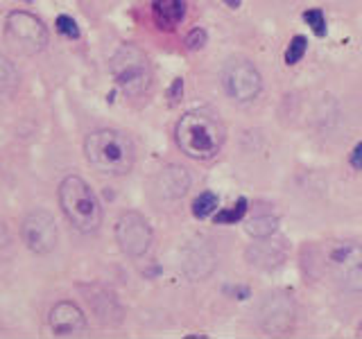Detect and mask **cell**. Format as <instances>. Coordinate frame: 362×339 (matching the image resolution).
I'll use <instances>...</instances> for the list:
<instances>
[{"label": "cell", "mask_w": 362, "mask_h": 339, "mask_svg": "<svg viewBox=\"0 0 362 339\" xmlns=\"http://www.w3.org/2000/svg\"><path fill=\"white\" fill-rule=\"evenodd\" d=\"M5 41L18 54H37L48 45V30L30 11H9L5 18Z\"/></svg>", "instance_id": "cell-5"}, {"label": "cell", "mask_w": 362, "mask_h": 339, "mask_svg": "<svg viewBox=\"0 0 362 339\" xmlns=\"http://www.w3.org/2000/svg\"><path fill=\"white\" fill-rule=\"evenodd\" d=\"M218 206H220L218 195L211 190H204L202 195L192 201V215H195L197 220H206V218H211V215L218 213Z\"/></svg>", "instance_id": "cell-16"}, {"label": "cell", "mask_w": 362, "mask_h": 339, "mask_svg": "<svg viewBox=\"0 0 362 339\" xmlns=\"http://www.w3.org/2000/svg\"><path fill=\"white\" fill-rule=\"evenodd\" d=\"M175 138L179 150L195 161H209L222 150L224 133L220 124L202 111H190L177 122Z\"/></svg>", "instance_id": "cell-2"}, {"label": "cell", "mask_w": 362, "mask_h": 339, "mask_svg": "<svg viewBox=\"0 0 362 339\" xmlns=\"http://www.w3.org/2000/svg\"><path fill=\"white\" fill-rule=\"evenodd\" d=\"M279 229V218L269 213H260V215H254V218H249L245 222V231L254 237V240H265V237H272Z\"/></svg>", "instance_id": "cell-15"}, {"label": "cell", "mask_w": 362, "mask_h": 339, "mask_svg": "<svg viewBox=\"0 0 362 339\" xmlns=\"http://www.w3.org/2000/svg\"><path fill=\"white\" fill-rule=\"evenodd\" d=\"M25 3H32V0H25Z\"/></svg>", "instance_id": "cell-26"}, {"label": "cell", "mask_w": 362, "mask_h": 339, "mask_svg": "<svg viewBox=\"0 0 362 339\" xmlns=\"http://www.w3.org/2000/svg\"><path fill=\"white\" fill-rule=\"evenodd\" d=\"M204 45H206V32H204L202 28L190 30V32H188V37H186V48L195 52V50L204 48Z\"/></svg>", "instance_id": "cell-21"}, {"label": "cell", "mask_w": 362, "mask_h": 339, "mask_svg": "<svg viewBox=\"0 0 362 339\" xmlns=\"http://www.w3.org/2000/svg\"><path fill=\"white\" fill-rule=\"evenodd\" d=\"M328 271L344 292H362V244L360 242H335L328 249Z\"/></svg>", "instance_id": "cell-6"}, {"label": "cell", "mask_w": 362, "mask_h": 339, "mask_svg": "<svg viewBox=\"0 0 362 339\" xmlns=\"http://www.w3.org/2000/svg\"><path fill=\"white\" fill-rule=\"evenodd\" d=\"M86 161L93 165L98 172L120 177L127 174L134 167V145L124 133L116 129H98L86 136L84 141Z\"/></svg>", "instance_id": "cell-1"}, {"label": "cell", "mask_w": 362, "mask_h": 339, "mask_svg": "<svg viewBox=\"0 0 362 339\" xmlns=\"http://www.w3.org/2000/svg\"><path fill=\"white\" fill-rule=\"evenodd\" d=\"M303 20H305V25H310V30L317 34V37H326V18H324L322 9L303 11Z\"/></svg>", "instance_id": "cell-19"}, {"label": "cell", "mask_w": 362, "mask_h": 339, "mask_svg": "<svg viewBox=\"0 0 362 339\" xmlns=\"http://www.w3.org/2000/svg\"><path fill=\"white\" fill-rule=\"evenodd\" d=\"M215 267V254L209 244H195L186 251L184 258V271L188 274L190 280H204L211 276V271Z\"/></svg>", "instance_id": "cell-11"}, {"label": "cell", "mask_w": 362, "mask_h": 339, "mask_svg": "<svg viewBox=\"0 0 362 339\" xmlns=\"http://www.w3.org/2000/svg\"><path fill=\"white\" fill-rule=\"evenodd\" d=\"M349 163H351V167H356L358 172H362V141L354 147V152L349 156Z\"/></svg>", "instance_id": "cell-23"}, {"label": "cell", "mask_w": 362, "mask_h": 339, "mask_svg": "<svg viewBox=\"0 0 362 339\" xmlns=\"http://www.w3.org/2000/svg\"><path fill=\"white\" fill-rule=\"evenodd\" d=\"M59 206L79 233H95L102 224L100 199L86 181L77 174L66 177L59 184Z\"/></svg>", "instance_id": "cell-3"}, {"label": "cell", "mask_w": 362, "mask_h": 339, "mask_svg": "<svg viewBox=\"0 0 362 339\" xmlns=\"http://www.w3.org/2000/svg\"><path fill=\"white\" fill-rule=\"evenodd\" d=\"M360 335H362V321H360Z\"/></svg>", "instance_id": "cell-25"}, {"label": "cell", "mask_w": 362, "mask_h": 339, "mask_svg": "<svg viewBox=\"0 0 362 339\" xmlns=\"http://www.w3.org/2000/svg\"><path fill=\"white\" fill-rule=\"evenodd\" d=\"M111 75L124 95H143L152 82V68L147 54L134 43H122L111 56Z\"/></svg>", "instance_id": "cell-4"}, {"label": "cell", "mask_w": 362, "mask_h": 339, "mask_svg": "<svg viewBox=\"0 0 362 339\" xmlns=\"http://www.w3.org/2000/svg\"><path fill=\"white\" fill-rule=\"evenodd\" d=\"M21 237L25 246L37 256H48L54 251L57 240H59V229L48 210H32L25 215L21 226Z\"/></svg>", "instance_id": "cell-9"}, {"label": "cell", "mask_w": 362, "mask_h": 339, "mask_svg": "<svg viewBox=\"0 0 362 339\" xmlns=\"http://www.w3.org/2000/svg\"><path fill=\"white\" fill-rule=\"evenodd\" d=\"M158 188L165 197L177 199L181 195H186L190 188V174L186 172L184 167L179 165H170L165 167L161 174H158Z\"/></svg>", "instance_id": "cell-13"}, {"label": "cell", "mask_w": 362, "mask_h": 339, "mask_svg": "<svg viewBox=\"0 0 362 339\" xmlns=\"http://www.w3.org/2000/svg\"><path fill=\"white\" fill-rule=\"evenodd\" d=\"M181 95H184V79H175L173 86L168 88V97H170V105H179Z\"/></svg>", "instance_id": "cell-22"}, {"label": "cell", "mask_w": 362, "mask_h": 339, "mask_svg": "<svg viewBox=\"0 0 362 339\" xmlns=\"http://www.w3.org/2000/svg\"><path fill=\"white\" fill-rule=\"evenodd\" d=\"M305 50H308V39L303 37V34H297V37H292L288 50H286V64L288 66H294L303 59Z\"/></svg>", "instance_id": "cell-18"}, {"label": "cell", "mask_w": 362, "mask_h": 339, "mask_svg": "<svg viewBox=\"0 0 362 339\" xmlns=\"http://www.w3.org/2000/svg\"><path fill=\"white\" fill-rule=\"evenodd\" d=\"M222 3H224L226 7H231V9H235V7H240V0H222Z\"/></svg>", "instance_id": "cell-24"}, {"label": "cell", "mask_w": 362, "mask_h": 339, "mask_svg": "<svg viewBox=\"0 0 362 339\" xmlns=\"http://www.w3.org/2000/svg\"><path fill=\"white\" fill-rule=\"evenodd\" d=\"M188 0H154L152 18L161 30H175L186 18Z\"/></svg>", "instance_id": "cell-12"}, {"label": "cell", "mask_w": 362, "mask_h": 339, "mask_svg": "<svg viewBox=\"0 0 362 339\" xmlns=\"http://www.w3.org/2000/svg\"><path fill=\"white\" fill-rule=\"evenodd\" d=\"M222 86L229 97L238 102H252L263 88V77L252 61L231 59L222 71Z\"/></svg>", "instance_id": "cell-8"}, {"label": "cell", "mask_w": 362, "mask_h": 339, "mask_svg": "<svg viewBox=\"0 0 362 339\" xmlns=\"http://www.w3.org/2000/svg\"><path fill=\"white\" fill-rule=\"evenodd\" d=\"M283 256H286V249L283 244H276L272 242L269 237H265V242H258L249 249L247 258L252 260V265L256 267H265V269H272L283 263Z\"/></svg>", "instance_id": "cell-14"}, {"label": "cell", "mask_w": 362, "mask_h": 339, "mask_svg": "<svg viewBox=\"0 0 362 339\" xmlns=\"http://www.w3.org/2000/svg\"><path fill=\"white\" fill-rule=\"evenodd\" d=\"M57 32L62 34V37L66 39H79V28H77V23L71 18V16H59L57 18Z\"/></svg>", "instance_id": "cell-20"}, {"label": "cell", "mask_w": 362, "mask_h": 339, "mask_svg": "<svg viewBox=\"0 0 362 339\" xmlns=\"http://www.w3.org/2000/svg\"><path fill=\"white\" fill-rule=\"evenodd\" d=\"M50 328L57 337H73L86 331V316L71 301H59L50 310Z\"/></svg>", "instance_id": "cell-10"}, {"label": "cell", "mask_w": 362, "mask_h": 339, "mask_svg": "<svg viewBox=\"0 0 362 339\" xmlns=\"http://www.w3.org/2000/svg\"><path fill=\"white\" fill-rule=\"evenodd\" d=\"M247 199L240 197L238 199L233 206L229 208H222L220 213H215V224H238L243 218H245V213H247Z\"/></svg>", "instance_id": "cell-17"}, {"label": "cell", "mask_w": 362, "mask_h": 339, "mask_svg": "<svg viewBox=\"0 0 362 339\" xmlns=\"http://www.w3.org/2000/svg\"><path fill=\"white\" fill-rule=\"evenodd\" d=\"M116 242L124 256L143 258L152 246V226L141 213L127 210L116 222Z\"/></svg>", "instance_id": "cell-7"}]
</instances>
